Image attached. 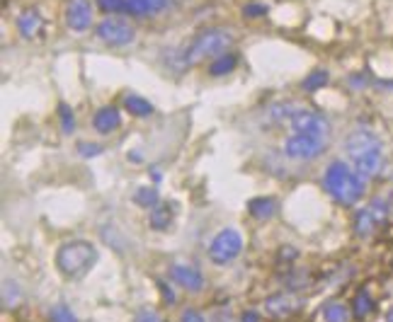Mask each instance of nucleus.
Instances as JSON below:
<instances>
[{"instance_id": "1", "label": "nucleus", "mask_w": 393, "mask_h": 322, "mask_svg": "<svg viewBox=\"0 0 393 322\" xmlns=\"http://www.w3.org/2000/svg\"><path fill=\"white\" fill-rule=\"evenodd\" d=\"M345 153L352 162H355V172L362 179L377 177L384 167V150H381V141L377 133L367 131V129H357L347 136Z\"/></svg>"}, {"instance_id": "2", "label": "nucleus", "mask_w": 393, "mask_h": 322, "mask_svg": "<svg viewBox=\"0 0 393 322\" xmlns=\"http://www.w3.org/2000/svg\"><path fill=\"white\" fill-rule=\"evenodd\" d=\"M364 182H367V179H362L360 174L343 160L330 162L326 174H323V189H326L338 203H343V206H352V203H357L362 199Z\"/></svg>"}, {"instance_id": "3", "label": "nucleus", "mask_w": 393, "mask_h": 322, "mask_svg": "<svg viewBox=\"0 0 393 322\" xmlns=\"http://www.w3.org/2000/svg\"><path fill=\"white\" fill-rule=\"evenodd\" d=\"M233 44V34L229 30H219V27H212V30H202L195 39L190 42V47L182 54V64L185 66H197L207 59H219V56L229 54Z\"/></svg>"}, {"instance_id": "4", "label": "nucleus", "mask_w": 393, "mask_h": 322, "mask_svg": "<svg viewBox=\"0 0 393 322\" xmlns=\"http://www.w3.org/2000/svg\"><path fill=\"white\" fill-rule=\"evenodd\" d=\"M98 262V250L88 240L64 242L56 252V267L66 279H83Z\"/></svg>"}, {"instance_id": "5", "label": "nucleus", "mask_w": 393, "mask_h": 322, "mask_svg": "<svg viewBox=\"0 0 393 322\" xmlns=\"http://www.w3.org/2000/svg\"><path fill=\"white\" fill-rule=\"evenodd\" d=\"M243 250V235L236 228H224L214 235V240L209 242V259L219 267L233 262Z\"/></svg>"}, {"instance_id": "6", "label": "nucleus", "mask_w": 393, "mask_h": 322, "mask_svg": "<svg viewBox=\"0 0 393 322\" xmlns=\"http://www.w3.org/2000/svg\"><path fill=\"white\" fill-rule=\"evenodd\" d=\"M95 34H98V39L105 42L107 47H127V44H131L136 39L134 27L117 15H107L105 20L95 27Z\"/></svg>"}, {"instance_id": "7", "label": "nucleus", "mask_w": 393, "mask_h": 322, "mask_svg": "<svg viewBox=\"0 0 393 322\" xmlns=\"http://www.w3.org/2000/svg\"><path fill=\"white\" fill-rule=\"evenodd\" d=\"M292 129L294 133H304V136H313V138H323L328 141L330 136V121L323 114L313 109H299L292 119Z\"/></svg>"}, {"instance_id": "8", "label": "nucleus", "mask_w": 393, "mask_h": 322, "mask_svg": "<svg viewBox=\"0 0 393 322\" xmlns=\"http://www.w3.org/2000/svg\"><path fill=\"white\" fill-rule=\"evenodd\" d=\"M326 143L328 141H323V138L294 133L284 141V153H287L292 160H313V157H318L323 150H326Z\"/></svg>"}, {"instance_id": "9", "label": "nucleus", "mask_w": 393, "mask_h": 322, "mask_svg": "<svg viewBox=\"0 0 393 322\" xmlns=\"http://www.w3.org/2000/svg\"><path fill=\"white\" fill-rule=\"evenodd\" d=\"M66 25L73 32H85L93 25V5L90 0H71L66 5Z\"/></svg>"}, {"instance_id": "10", "label": "nucleus", "mask_w": 393, "mask_h": 322, "mask_svg": "<svg viewBox=\"0 0 393 322\" xmlns=\"http://www.w3.org/2000/svg\"><path fill=\"white\" fill-rule=\"evenodd\" d=\"M170 279L190 293L202 291L204 284H207V281H204V274L197 267H192V264H173V267H170Z\"/></svg>"}, {"instance_id": "11", "label": "nucleus", "mask_w": 393, "mask_h": 322, "mask_svg": "<svg viewBox=\"0 0 393 322\" xmlns=\"http://www.w3.org/2000/svg\"><path fill=\"white\" fill-rule=\"evenodd\" d=\"M93 126L98 133H115L119 126H122V114H119L117 107H102V109L95 112L93 117Z\"/></svg>"}, {"instance_id": "12", "label": "nucleus", "mask_w": 393, "mask_h": 322, "mask_svg": "<svg viewBox=\"0 0 393 322\" xmlns=\"http://www.w3.org/2000/svg\"><path fill=\"white\" fill-rule=\"evenodd\" d=\"M294 308H296V303L289 293H272V296L265 298L267 315H272V318H277V320L289 318V315L294 313Z\"/></svg>"}, {"instance_id": "13", "label": "nucleus", "mask_w": 393, "mask_h": 322, "mask_svg": "<svg viewBox=\"0 0 393 322\" xmlns=\"http://www.w3.org/2000/svg\"><path fill=\"white\" fill-rule=\"evenodd\" d=\"M42 27H44V20H42V15H39V10H25L20 17H17V30H20V34L25 39H32V37H37L39 32H42Z\"/></svg>"}, {"instance_id": "14", "label": "nucleus", "mask_w": 393, "mask_h": 322, "mask_svg": "<svg viewBox=\"0 0 393 322\" xmlns=\"http://www.w3.org/2000/svg\"><path fill=\"white\" fill-rule=\"evenodd\" d=\"M352 318L355 320H367L369 315L377 310V303H374V298H372V293L367 291V288H362V291H357V296H355V301H352Z\"/></svg>"}, {"instance_id": "15", "label": "nucleus", "mask_w": 393, "mask_h": 322, "mask_svg": "<svg viewBox=\"0 0 393 322\" xmlns=\"http://www.w3.org/2000/svg\"><path fill=\"white\" fill-rule=\"evenodd\" d=\"M248 211L253 218L267 220L277 213V199H272V196H255V199L248 201Z\"/></svg>"}, {"instance_id": "16", "label": "nucleus", "mask_w": 393, "mask_h": 322, "mask_svg": "<svg viewBox=\"0 0 393 322\" xmlns=\"http://www.w3.org/2000/svg\"><path fill=\"white\" fill-rule=\"evenodd\" d=\"M170 5V0H129V15L144 17V15H156Z\"/></svg>"}, {"instance_id": "17", "label": "nucleus", "mask_w": 393, "mask_h": 322, "mask_svg": "<svg viewBox=\"0 0 393 322\" xmlns=\"http://www.w3.org/2000/svg\"><path fill=\"white\" fill-rule=\"evenodd\" d=\"M173 223V203H158L151 208V228L153 230H168Z\"/></svg>"}, {"instance_id": "18", "label": "nucleus", "mask_w": 393, "mask_h": 322, "mask_svg": "<svg viewBox=\"0 0 393 322\" xmlns=\"http://www.w3.org/2000/svg\"><path fill=\"white\" fill-rule=\"evenodd\" d=\"M377 225H379V220L372 211H369V208H362V211L355 213V233L360 237H369L374 233Z\"/></svg>"}, {"instance_id": "19", "label": "nucleus", "mask_w": 393, "mask_h": 322, "mask_svg": "<svg viewBox=\"0 0 393 322\" xmlns=\"http://www.w3.org/2000/svg\"><path fill=\"white\" fill-rule=\"evenodd\" d=\"M350 318H352V310L343 301H330L323 308V320L326 322H350Z\"/></svg>"}, {"instance_id": "20", "label": "nucleus", "mask_w": 393, "mask_h": 322, "mask_svg": "<svg viewBox=\"0 0 393 322\" xmlns=\"http://www.w3.org/2000/svg\"><path fill=\"white\" fill-rule=\"evenodd\" d=\"M124 109L134 117H151L153 114V105L148 100L139 97V95H127V97H124Z\"/></svg>"}, {"instance_id": "21", "label": "nucleus", "mask_w": 393, "mask_h": 322, "mask_svg": "<svg viewBox=\"0 0 393 322\" xmlns=\"http://www.w3.org/2000/svg\"><path fill=\"white\" fill-rule=\"evenodd\" d=\"M236 66H238V56L229 51V54L219 56V59H214L212 64H209V76H214V78L226 76V73H231Z\"/></svg>"}, {"instance_id": "22", "label": "nucleus", "mask_w": 393, "mask_h": 322, "mask_svg": "<svg viewBox=\"0 0 393 322\" xmlns=\"http://www.w3.org/2000/svg\"><path fill=\"white\" fill-rule=\"evenodd\" d=\"M134 201L139 203V206L144 208H156L158 203H161V194H158L156 186H139V189L134 191Z\"/></svg>"}, {"instance_id": "23", "label": "nucleus", "mask_w": 393, "mask_h": 322, "mask_svg": "<svg viewBox=\"0 0 393 322\" xmlns=\"http://www.w3.org/2000/svg\"><path fill=\"white\" fill-rule=\"evenodd\" d=\"M328 80H330L328 71H323V68H316V71H311L309 76L304 78V83H301V88H304L306 93H318V90L326 88Z\"/></svg>"}, {"instance_id": "24", "label": "nucleus", "mask_w": 393, "mask_h": 322, "mask_svg": "<svg viewBox=\"0 0 393 322\" xmlns=\"http://www.w3.org/2000/svg\"><path fill=\"white\" fill-rule=\"evenodd\" d=\"M296 112H299V109H296L294 102H277V105H272L270 117L275 119V121H284V119H289V121H292Z\"/></svg>"}, {"instance_id": "25", "label": "nucleus", "mask_w": 393, "mask_h": 322, "mask_svg": "<svg viewBox=\"0 0 393 322\" xmlns=\"http://www.w3.org/2000/svg\"><path fill=\"white\" fill-rule=\"evenodd\" d=\"M49 320L51 322H78L76 313H73L66 303H56L54 308L49 310Z\"/></svg>"}, {"instance_id": "26", "label": "nucleus", "mask_w": 393, "mask_h": 322, "mask_svg": "<svg viewBox=\"0 0 393 322\" xmlns=\"http://www.w3.org/2000/svg\"><path fill=\"white\" fill-rule=\"evenodd\" d=\"M102 13L110 15H129V0H98Z\"/></svg>"}, {"instance_id": "27", "label": "nucleus", "mask_w": 393, "mask_h": 322, "mask_svg": "<svg viewBox=\"0 0 393 322\" xmlns=\"http://www.w3.org/2000/svg\"><path fill=\"white\" fill-rule=\"evenodd\" d=\"M59 117H61V129H64V133H73V131H76V117H73L71 107L61 105L59 107Z\"/></svg>"}, {"instance_id": "28", "label": "nucleus", "mask_w": 393, "mask_h": 322, "mask_svg": "<svg viewBox=\"0 0 393 322\" xmlns=\"http://www.w3.org/2000/svg\"><path fill=\"white\" fill-rule=\"evenodd\" d=\"M267 13H270V8H267L265 3H248V5H243V15H246V17H265Z\"/></svg>"}, {"instance_id": "29", "label": "nucleus", "mask_w": 393, "mask_h": 322, "mask_svg": "<svg viewBox=\"0 0 393 322\" xmlns=\"http://www.w3.org/2000/svg\"><path fill=\"white\" fill-rule=\"evenodd\" d=\"M367 208L377 216V220H384L386 216H389V203H386L384 199H374L372 206H367Z\"/></svg>"}, {"instance_id": "30", "label": "nucleus", "mask_w": 393, "mask_h": 322, "mask_svg": "<svg viewBox=\"0 0 393 322\" xmlns=\"http://www.w3.org/2000/svg\"><path fill=\"white\" fill-rule=\"evenodd\" d=\"M134 322H163V320H161V315H158L156 310L144 308V310H139V313H136Z\"/></svg>"}, {"instance_id": "31", "label": "nucleus", "mask_w": 393, "mask_h": 322, "mask_svg": "<svg viewBox=\"0 0 393 322\" xmlns=\"http://www.w3.org/2000/svg\"><path fill=\"white\" fill-rule=\"evenodd\" d=\"M180 322H207V318H204L199 310L187 308V310H182V313H180Z\"/></svg>"}, {"instance_id": "32", "label": "nucleus", "mask_w": 393, "mask_h": 322, "mask_svg": "<svg viewBox=\"0 0 393 322\" xmlns=\"http://www.w3.org/2000/svg\"><path fill=\"white\" fill-rule=\"evenodd\" d=\"M158 288H161V296H163V301L168 303V305H173L175 303V291L170 288L165 281H158Z\"/></svg>"}, {"instance_id": "33", "label": "nucleus", "mask_w": 393, "mask_h": 322, "mask_svg": "<svg viewBox=\"0 0 393 322\" xmlns=\"http://www.w3.org/2000/svg\"><path fill=\"white\" fill-rule=\"evenodd\" d=\"M78 148H81V155H85V157H93V155H100V145H95V143H81L78 145Z\"/></svg>"}, {"instance_id": "34", "label": "nucleus", "mask_w": 393, "mask_h": 322, "mask_svg": "<svg viewBox=\"0 0 393 322\" xmlns=\"http://www.w3.org/2000/svg\"><path fill=\"white\" fill-rule=\"evenodd\" d=\"M241 322H262L260 313H255V310H246V313L241 315Z\"/></svg>"}, {"instance_id": "35", "label": "nucleus", "mask_w": 393, "mask_h": 322, "mask_svg": "<svg viewBox=\"0 0 393 322\" xmlns=\"http://www.w3.org/2000/svg\"><path fill=\"white\" fill-rule=\"evenodd\" d=\"M386 322H393V305L389 310H386Z\"/></svg>"}]
</instances>
